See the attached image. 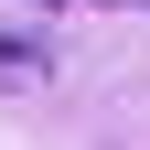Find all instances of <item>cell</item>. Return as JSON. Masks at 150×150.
Segmentation results:
<instances>
[{
	"label": "cell",
	"mask_w": 150,
	"mask_h": 150,
	"mask_svg": "<svg viewBox=\"0 0 150 150\" xmlns=\"http://www.w3.org/2000/svg\"><path fill=\"white\" fill-rule=\"evenodd\" d=\"M43 11H64V0H43Z\"/></svg>",
	"instance_id": "cell-3"
},
{
	"label": "cell",
	"mask_w": 150,
	"mask_h": 150,
	"mask_svg": "<svg viewBox=\"0 0 150 150\" xmlns=\"http://www.w3.org/2000/svg\"><path fill=\"white\" fill-rule=\"evenodd\" d=\"M129 11H150V0H129Z\"/></svg>",
	"instance_id": "cell-2"
},
{
	"label": "cell",
	"mask_w": 150,
	"mask_h": 150,
	"mask_svg": "<svg viewBox=\"0 0 150 150\" xmlns=\"http://www.w3.org/2000/svg\"><path fill=\"white\" fill-rule=\"evenodd\" d=\"M0 75H11V86H32V75H43V43H0Z\"/></svg>",
	"instance_id": "cell-1"
}]
</instances>
